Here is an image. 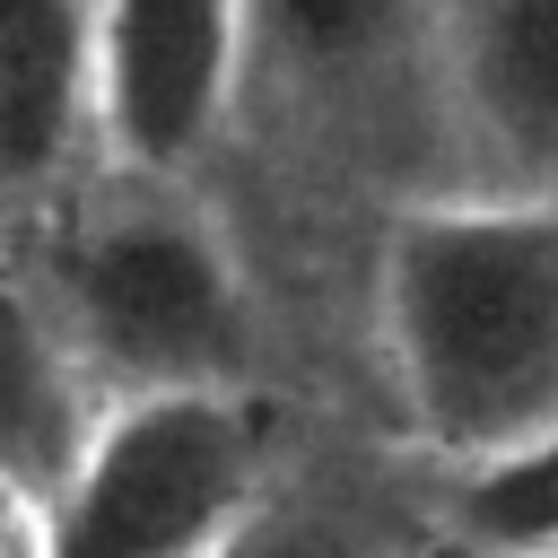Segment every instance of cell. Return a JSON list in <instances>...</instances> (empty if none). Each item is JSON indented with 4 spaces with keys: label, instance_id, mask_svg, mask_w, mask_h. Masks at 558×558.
<instances>
[{
    "label": "cell",
    "instance_id": "1",
    "mask_svg": "<svg viewBox=\"0 0 558 558\" xmlns=\"http://www.w3.org/2000/svg\"><path fill=\"white\" fill-rule=\"evenodd\" d=\"M375 279L401 401L445 453L480 462L558 427V192L418 201Z\"/></svg>",
    "mask_w": 558,
    "mask_h": 558
},
{
    "label": "cell",
    "instance_id": "2",
    "mask_svg": "<svg viewBox=\"0 0 558 558\" xmlns=\"http://www.w3.org/2000/svg\"><path fill=\"white\" fill-rule=\"evenodd\" d=\"M44 296L113 401L244 375L253 296L235 244L201 201L174 192V174H122V192L78 209Z\"/></svg>",
    "mask_w": 558,
    "mask_h": 558
},
{
    "label": "cell",
    "instance_id": "3",
    "mask_svg": "<svg viewBox=\"0 0 558 558\" xmlns=\"http://www.w3.org/2000/svg\"><path fill=\"white\" fill-rule=\"evenodd\" d=\"M262 462L270 436L235 384L122 392L35 514V558H227L262 514Z\"/></svg>",
    "mask_w": 558,
    "mask_h": 558
},
{
    "label": "cell",
    "instance_id": "4",
    "mask_svg": "<svg viewBox=\"0 0 558 558\" xmlns=\"http://www.w3.org/2000/svg\"><path fill=\"white\" fill-rule=\"evenodd\" d=\"M244 61V0H96L87 122L105 131L122 174H183L218 140Z\"/></svg>",
    "mask_w": 558,
    "mask_h": 558
},
{
    "label": "cell",
    "instance_id": "5",
    "mask_svg": "<svg viewBox=\"0 0 558 558\" xmlns=\"http://www.w3.org/2000/svg\"><path fill=\"white\" fill-rule=\"evenodd\" d=\"M436 52L480 192H558V0H445Z\"/></svg>",
    "mask_w": 558,
    "mask_h": 558
},
{
    "label": "cell",
    "instance_id": "6",
    "mask_svg": "<svg viewBox=\"0 0 558 558\" xmlns=\"http://www.w3.org/2000/svg\"><path fill=\"white\" fill-rule=\"evenodd\" d=\"M96 375L44 288L0 270V497L44 514L96 436Z\"/></svg>",
    "mask_w": 558,
    "mask_h": 558
},
{
    "label": "cell",
    "instance_id": "7",
    "mask_svg": "<svg viewBox=\"0 0 558 558\" xmlns=\"http://www.w3.org/2000/svg\"><path fill=\"white\" fill-rule=\"evenodd\" d=\"M96 96V0H0V192L70 166Z\"/></svg>",
    "mask_w": 558,
    "mask_h": 558
},
{
    "label": "cell",
    "instance_id": "8",
    "mask_svg": "<svg viewBox=\"0 0 558 558\" xmlns=\"http://www.w3.org/2000/svg\"><path fill=\"white\" fill-rule=\"evenodd\" d=\"M418 26V0H244L253 52L296 87V96H357L375 70L401 61Z\"/></svg>",
    "mask_w": 558,
    "mask_h": 558
},
{
    "label": "cell",
    "instance_id": "9",
    "mask_svg": "<svg viewBox=\"0 0 558 558\" xmlns=\"http://www.w3.org/2000/svg\"><path fill=\"white\" fill-rule=\"evenodd\" d=\"M453 541L480 558H541L558 549V427L506 453H480L453 497Z\"/></svg>",
    "mask_w": 558,
    "mask_h": 558
},
{
    "label": "cell",
    "instance_id": "10",
    "mask_svg": "<svg viewBox=\"0 0 558 558\" xmlns=\"http://www.w3.org/2000/svg\"><path fill=\"white\" fill-rule=\"evenodd\" d=\"M227 558H357V549L331 541V532H305V523H296V532H244Z\"/></svg>",
    "mask_w": 558,
    "mask_h": 558
},
{
    "label": "cell",
    "instance_id": "11",
    "mask_svg": "<svg viewBox=\"0 0 558 558\" xmlns=\"http://www.w3.org/2000/svg\"><path fill=\"white\" fill-rule=\"evenodd\" d=\"M401 558H480V549H462V541L445 532V541H427V549H401Z\"/></svg>",
    "mask_w": 558,
    "mask_h": 558
},
{
    "label": "cell",
    "instance_id": "12",
    "mask_svg": "<svg viewBox=\"0 0 558 558\" xmlns=\"http://www.w3.org/2000/svg\"><path fill=\"white\" fill-rule=\"evenodd\" d=\"M541 558H558V549H541Z\"/></svg>",
    "mask_w": 558,
    "mask_h": 558
}]
</instances>
